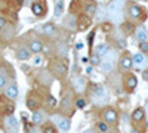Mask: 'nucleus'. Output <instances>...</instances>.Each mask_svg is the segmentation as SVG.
Segmentation results:
<instances>
[{"label":"nucleus","instance_id":"nucleus-2","mask_svg":"<svg viewBox=\"0 0 148 133\" xmlns=\"http://www.w3.org/2000/svg\"><path fill=\"white\" fill-rule=\"evenodd\" d=\"M110 99V96L104 87H96L95 92L92 93V101L95 104H107Z\"/></svg>","mask_w":148,"mask_h":133},{"label":"nucleus","instance_id":"nucleus-36","mask_svg":"<svg viewBox=\"0 0 148 133\" xmlns=\"http://www.w3.org/2000/svg\"><path fill=\"white\" fill-rule=\"evenodd\" d=\"M139 47H141V50H142V52H148V43H141Z\"/></svg>","mask_w":148,"mask_h":133},{"label":"nucleus","instance_id":"nucleus-27","mask_svg":"<svg viewBox=\"0 0 148 133\" xmlns=\"http://www.w3.org/2000/svg\"><path fill=\"white\" fill-rule=\"evenodd\" d=\"M96 10V5L93 2H88V6H86V12H88V15H93Z\"/></svg>","mask_w":148,"mask_h":133},{"label":"nucleus","instance_id":"nucleus-26","mask_svg":"<svg viewBox=\"0 0 148 133\" xmlns=\"http://www.w3.org/2000/svg\"><path fill=\"white\" fill-rule=\"evenodd\" d=\"M114 68V65L111 64V62H108V61H104V62H101V70L104 71V72H110L111 70Z\"/></svg>","mask_w":148,"mask_h":133},{"label":"nucleus","instance_id":"nucleus-42","mask_svg":"<svg viewBox=\"0 0 148 133\" xmlns=\"http://www.w3.org/2000/svg\"><path fill=\"white\" fill-rule=\"evenodd\" d=\"M145 113H147V114H148V106H147V111H145Z\"/></svg>","mask_w":148,"mask_h":133},{"label":"nucleus","instance_id":"nucleus-28","mask_svg":"<svg viewBox=\"0 0 148 133\" xmlns=\"http://www.w3.org/2000/svg\"><path fill=\"white\" fill-rule=\"evenodd\" d=\"M55 68H56V72L59 76H64L65 72H67V67L65 65H62V64H56L55 65Z\"/></svg>","mask_w":148,"mask_h":133},{"label":"nucleus","instance_id":"nucleus-24","mask_svg":"<svg viewBox=\"0 0 148 133\" xmlns=\"http://www.w3.org/2000/svg\"><path fill=\"white\" fill-rule=\"evenodd\" d=\"M96 129L99 130L101 133H107V132H108V123H105V121H98V123H96Z\"/></svg>","mask_w":148,"mask_h":133},{"label":"nucleus","instance_id":"nucleus-38","mask_svg":"<svg viewBox=\"0 0 148 133\" xmlns=\"http://www.w3.org/2000/svg\"><path fill=\"white\" fill-rule=\"evenodd\" d=\"M0 27H5V19L0 18Z\"/></svg>","mask_w":148,"mask_h":133},{"label":"nucleus","instance_id":"nucleus-34","mask_svg":"<svg viewBox=\"0 0 148 133\" xmlns=\"http://www.w3.org/2000/svg\"><path fill=\"white\" fill-rule=\"evenodd\" d=\"M107 14V10H104L102 6H99V19H104V15Z\"/></svg>","mask_w":148,"mask_h":133},{"label":"nucleus","instance_id":"nucleus-32","mask_svg":"<svg viewBox=\"0 0 148 133\" xmlns=\"http://www.w3.org/2000/svg\"><path fill=\"white\" fill-rule=\"evenodd\" d=\"M90 61H92V64H93V65H98V64H101V59H99V56H98L96 53H95V55H93V56L90 58Z\"/></svg>","mask_w":148,"mask_h":133},{"label":"nucleus","instance_id":"nucleus-21","mask_svg":"<svg viewBox=\"0 0 148 133\" xmlns=\"http://www.w3.org/2000/svg\"><path fill=\"white\" fill-rule=\"evenodd\" d=\"M108 50H110L108 46L105 43H101V44H98V47H96V55L98 56H105Z\"/></svg>","mask_w":148,"mask_h":133},{"label":"nucleus","instance_id":"nucleus-9","mask_svg":"<svg viewBox=\"0 0 148 133\" xmlns=\"http://www.w3.org/2000/svg\"><path fill=\"white\" fill-rule=\"evenodd\" d=\"M16 58L19 61H27V59L31 58V50L27 49V47H21V49L16 50Z\"/></svg>","mask_w":148,"mask_h":133},{"label":"nucleus","instance_id":"nucleus-15","mask_svg":"<svg viewBox=\"0 0 148 133\" xmlns=\"http://www.w3.org/2000/svg\"><path fill=\"white\" fill-rule=\"evenodd\" d=\"M132 65H133V59H132L130 56L121 58V61H120V67H121V70H130Z\"/></svg>","mask_w":148,"mask_h":133},{"label":"nucleus","instance_id":"nucleus-3","mask_svg":"<svg viewBox=\"0 0 148 133\" xmlns=\"http://www.w3.org/2000/svg\"><path fill=\"white\" fill-rule=\"evenodd\" d=\"M5 127L9 133H16L18 132V120L14 115H8L5 118Z\"/></svg>","mask_w":148,"mask_h":133},{"label":"nucleus","instance_id":"nucleus-8","mask_svg":"<svg viewBox=\"0 0 148 133\" xmlns=\"http://www.w3.org/2000/svg\"><path fill=\"white\" fill-rule=\"evenodd\" d=\"M73 87L76 92H83L86 89V80L83 77H73Z\"/></svg>","mask_w":148,"mask_h":133},{"label":"nucleus","instance_id":"nucleus-39","mask_svg":"<svg viewBox=\"0 0 148 133\" xmlns=\"http://www.w3.org/2000/svg\"><path fill=\"white\" fill-rule=\"evenodd\" d=\"M88 61H89V58H86V56L82 58V62H88Z\"/></svg>","mask_w":148,"mask_h":133},{"label":"nucleus","instance_id":"nucleus-4","mask_svg":"<svg viewBox=\"0 0 148 133\" xmlns=\"http://www.w3.org/2000/svg\"><path fill=\"white\" fill-rule=\"evenodd\" d=\"M5 96L8 99H10V101H14V99H16L18 98V87H16V84H8V86L5 87Z\"/></svg>","mask_w":148,"mask_h":133},{"label":"nucleus","instance_id":"nucleus-41","mask_svg":"<svg viewBox=\"0 0 148 133\" xmlns=\"http://www.w3.org/2000/svg\"><path fill=\"white\" fill-rule=\"evenodd\" d=\"M84 133H95V132H93V130H86Z\"/></svg>","mask_w":148,"mask_h":133},{"label":"nucleus","instance_id":"nucleus-40","mask_svg":"<svg viewBox=\"0 0 148 133\" xmlns=\"http://www.w3.org/2000/svg\"><path fill=\"white\" fill-rule=\"evenodd\" d=\"M83 47V43H77V49H82Z\"/></svg>","mask_w":148,"mask_h":133},{"label":"nucleus","instance_id":"nucleus-16","mask_svg":"<svg viewBox=\"0 0 148 133\" xmlns=\"http://www.w3.org/2000/svg\"><path fill=\"white\" fill-rule=\"evenodd\" d=\"M42 49H43V44H42V42H39V40H34V42H31V43H30V50H31V52H34V53H39V52H42Z\"/></svg>","mask_w":148,"mask_h":133},{"label":"nucleus","instance_id":"nucleus-31","mask_svg":"<svg viewBox=\"0 0 148 133\" xmlns=\"http://www.w3.org/2000/svg\"><path fill=\"white\" fill-rule=\"evenodd\" d=\"M65 25L68 28H74V27H76V22H73V16H68L67 18V24H65Z\"/></svg>","mask_w":148,"mask_h":133},{"label":"nucleus","instance_id":"nucleus-5","mask_svg":"<svg viewBox=\"0 0 148 133\" xmlns=\"http://www.w3.org/2000/svg\"><path fill=\"white\" fill-rule=\"evenodd\" d=\"M55 121L58 124V129H61L62 132H68L70 127H71V123H70L68 118H62V117H59V115H55Z\"/></svg>","mask_w":148,"mask_h":133},{"label":"nucleus","instance_id":"nucleus-10","mask_svg":"<svg viewBox=\"0 0 148 133\" xmlns=\"http://www.w3.org/2000/svg\"><path fill=\"white\" fill-rule=\"evenodd\" d=\"M27 108L31 111H37V108H39V99H37L36 96L30 95L27 98Z\"/></svg>","mask_w":148,"mask_h":133},{"label":"nucleus","instance_id":"nucleus-17","mask_svg":"<svg viewBox=\"0 0 148 133\" xmlns=\"http://www.w3.org/2000/svg\"><path fill=\"white\" fill-rule=\"evenodd\" d=\"M136 84H138V80H136V77H135V76H129L126 78V87L129 90H133L135 87H136Z\"/></svg>","mask_w":148,"mask_h":133},{"label":"nucleus","instance_id":"nucleus-19","mask_svg":"<svg viewBox=\"0 0 148 133\" xmlns=\"http://www.w3.org/2000/svg\"><path fill=\"white\" fill-rule=\"evenodd\" d=\"M14 111H15V105L12 104V102H6V104H3V114H6V115H12V114H14Z\"/></svg>","mask_w":148,"mask_h":133},{"label":"nucleus","instance_id":"nucleus-1","mask_svg":"<svg viewBox=\"0 0 148 133\" xmlns=\"http://www.w3.org/2000/svg\"><path fill=\"white\" fill-rule=\"evenodd\" d=\"M125 6V0H113L107 6V15L114 24H119L121 21V10Z\"/></svg>","mask_w":148,"mask_h":133},{"label":"nucleus","instance_id":"nucleus-30","mask_svg":"<svg viewBox=\"0 0 148 133\" xmlns=\"http://www.w3.org/2000/svg\"><path fill=\"white\" fill-rule=\"evenodd\" d=\"M47 105L51 106V108H55V106H56V99L53 98L52 95H49V96H47Z\"/></svg>","mask_w":148,"mask_h":133},{"label":"nucleus","instance_id":"nucleus-35","mask_svg":"<svg viewBox=\"0 0 148 133\" xmlns=\"http://www.w3.org/2000/svg\"><path fill=\"white\" fill-rule=\"evenodd\" d=\"M77 108H84V105H86V102L83 101V99H77Z\"/></svg>","mask_w":148,"mask_h":133},{"label":"nucleus","instance_id":"nucleus-14","mask_svg":"<svg viewBox=\"0 0 148 133\" xmlns=\"http://www.w3.org/2000/svg\"><path fill=\"white\" fill-rule=\"evenodd\" d=\"M31 120H33L34 124H42V123L45 121V114H43V111H34Z\"/></svg>","mask_w":148,"mask_h":133},{"label":"nucleus","instance_id":"nucleus-23","mask_svg":"<svg viewBox=\"0 0 148 133\" xmlns=\"http://www.w3.org/2000/svg\"><path fill=\"white\" fill-rule=\"evenodd\" d=\"M133 62L138 64V65H142V64H147V59L142 53H135L133 55Z\"/></svg>","mask_w":148,"mask_h":133},{"label":"nucleus","instance_id":"nucleus-13","mask_svg":"<svg viewBox=\"0 0 148 133\" xmlns=\"http://www.w3.org/2000/svg\"><path fill=\"white\" fill-rule=\"evenodd\" d=\"M39 81L47 86V84H51V83H52V77H51V74H49L47 71H42L40 74H39Z\"/></svg>","mask_w":148,"mask_h":133},{"label":"nucleus","instance_id":"nucleus-12","mask_svg":"<svg viewBox=\"0 0 148 133\" xmlns=\"http://www.w3.org/2000/svg\"><path fill=\"white\" fill-rule=\"evenodd\" d=\"M136 39L141 42V43H148V31L144 28V27H139L136 30Z\"/></svg>","mask_w":148,"mask_h":133},{"label":"nucleus","instance_id":"nucleus-11","mask_svg":"<svg viewBox=\"0 0 148 133\" xmlns=\"http://www.w3.org/2000/svg\"><path fill=\"white\" fill-rule=\"evenodd\" d=\"M144 117H145V111L142 110V108H136V110L133 111V114H132L133 123H141L144 120Z\"/></svg>","mask_w":148,"mask_h":133},{"label":"nucleus","instance_id":"nucleus-7","mask_svg":"<svg viewBox=\"0 0 148 133\" xmlns=\"http://www.w3.org/2000/svg\"><path fill=\"white\" fill-rule=\"evenodd\" d=\"M31 10L36 16H43L45 15V10H46V6L43 2H34L33 6H31Z\"/></svg>","mask_w":148,"mask_h":133},{"label":"nucleus","instance_id":"nucleus-37","mask_svg":"<svg viewBox=\"0 0 148 133\" xmlns=\"http://www.w3.org/2000/svg\"><path fill=\"white\" fill-rule=\"evenodd\" d=\"M33 64H34V65H40V64H42V58H40V56H36L34 61H33Z\"/></svg>","mask_w":148,"mask_h":133},{"label":"nucleus","instance_id":"nucleus-44","mask_svg":"<svg viewBox=\"0 0 148 133\" xmlns=\"http://www.w3.org/2000/svg\"><path fill=\"white\" fill-rule=\"evenodd\" d=\"M31 133H39V132H31Z\"/></svg>","mask_w":148,"mask_h":133},{"label":"nucleus","instance_id":"nucleus-25","mask_svg":"<svg viewBox=\"0 0 148 133\" xmlns=\"http://www.w3.org/2000/svg\"><path fill=\"white\" fill-rule=\"evenodd\" d=\"M62 9H64V3L59 0V2L56 3V6H55V16L56 18H59L61 15H62Z\"/></svg>","mask_w":148,"mask_h":133},{"label":"nucleus","instance_id":"nucleus-20","mask_svg":"<svg viewBox=\"0 0 148 133\" xmlns=\"http://www.w3.org/2000/svg\"><path fill=\"white\" fill-rule=\"evenodd\" d=\"M129 14H130V16H132V18H139V16H141V14H142V9H141L139 6H136V5H133V6H130Z\"/></svg>","mask_w":148,"mask_h":133},{"label":"nucleus","instance_id":"nucleus-43","mask_svg":"<svg viewBox=\"0 0 148 133\" xmlns=\"http://www.w3.org/2000/svg\"><path fill=\"white\" fill-rule=\"evenodd\" d=\"M147 129H148V120H147Z\"/></svg>","mask_w":148,"mask_h":133},{"label":"nucleus","instance_id":"nucleus-29","mask_svg":"<svg viewBox=\"0 0 148 133\" xmlns=\"http://www.w3.org/2000/svg\"><path fill=\"white\" fill-rule=\"evenodd\" d=\"M43 133H56V129L53 124H46L43 126Z\"/></svg>","mask_w":148,"mask_h":133},{"label":"nucleus","instance_id":"nucleus-33","mask_svg":"<svg viewBox=\"0 0 148 133\" xmlns=\"http://www.w3.org/2000/svg\"><path fill=\"white\" fill-rule=\"evenodd\" d=\"M5 86H6V77H5V74L0 72V89H3Z\"/></svg>","mask_w":148,"mask_h":133},{"label":"nucleus","instance_id":"nucleus-6","mask_svg":"<svg viewBox=\"0 0 148 133\" xmlns=\"http://www.w3.org/2000/svg\"><path fill=\"white\" fill-rule=\"evenodd\" d=\"M104 120H105V123L114 124L117 121V113L113 110V108H108V110L104 111Z\"/></svg>","mask_w":148,"mask_h":133},{"label":"nucleus","instance_id":"nucleus-22","mask_svg":"<svg viewBox=\"0 0 148 133\" xmlns=\"http://www.w3.org/2000/svg\"><path fill=\"white\" fill-rule=\"evenodd\" d=\"M55 31H56V28L53 24H45L43 25V33L46 35H52V34H55Z\"/></svg>","mask_w":148,"mask_h":133},{"label":"nucleus","instance_id":"nucleus-18","mask_svg":"<svg viewBox=\"0 0 148 133\" xmlns=\"http://www.w3.org/2000/svg\"><path fill=\"white\" fill-rule=\"evenodd\" d=\"M117 58H119V56H117V52L110 49V50L107 52V55H105V61H108V62H111V64L114 65L116 61H117Z\"/></svg>","mask_w":148,"mask_h":133}]
</instances>
